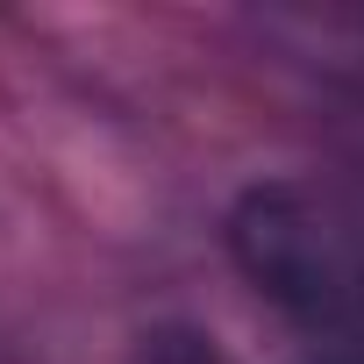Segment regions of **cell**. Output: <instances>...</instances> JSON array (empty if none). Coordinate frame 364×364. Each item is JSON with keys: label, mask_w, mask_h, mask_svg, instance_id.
<instances>
[{"label": "cell", "mask_w": 364, "mask_h": 364, "mask_svg": "<svg viewBox=\"0 0 364 364\" xmlns=\"http://www.w3.org/2000/svg\"><path fill=\"white\" fill-rule=\"evenodd\" d=\"M236 257L250 264L257 286H272L279 300L293 307H328L343 293V264H336V243L328 229L307 215L300 193H250L243 215H236Z\"/></svg>", "instance_id": "cell-1"}]
</instances>
